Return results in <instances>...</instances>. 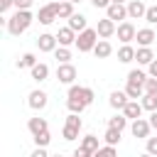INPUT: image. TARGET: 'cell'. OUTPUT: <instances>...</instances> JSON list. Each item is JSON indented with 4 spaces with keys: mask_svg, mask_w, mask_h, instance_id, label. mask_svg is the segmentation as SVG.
<instances>
[{
    "mask_svg": "<svg viewBox=\"0 0 157 157\" xmlns=\"http://www.w3.org/2000/svg\"><path fill=\"white\" fill-rule=\"evenodd\" d=\"M71 2H74V5H78V2H83V0H71Z\"/></svg>",
    "mask_w": 157,
    "mask_h": 157,
    "instance_id": "obj_45",
    "label": "cell"
},
{
    "mask_svg": "<svg viewBox=\"0 0 157 157\" xmlns=\"http://www.w3.org/2000/svg\"><path fill=\"white\" fill-rule=\"evenodd\" d=\"M150 125H152V130H157V110H150Z\"/></svg>",
    "mask_w": 157,
    "mask_h": 157,
    "instance_id": "obj_44",
    "label": "cell"
},
{
    "mask_svg": "<svg viewBox=\"0 0 157 157\" xmlns=\"http://www.w3.org/2000/svg\"><path fill=\"white\" fill-rule=\"evenodd\" d=\"M37 20H39V25H52L54 20H59V15H56V0L49 2V5H42L39 12H37Z\"/></svg>",
    "mask_w": 157,
    "mask_h": 157,
    "instance_id": "obj_10",
    "label": "cell"
},
{
    "mask_svg": "<svg viewBox=\"0 0 157 157\" xmlns=\"http://www.w3.org/2000/svg\"><path fill=\"white\" fill-rule=\"evenodd\" d=\"M135 39H137V47H152V42L157 39V34H155L152 27H142V29H137Z\"/></svg>",
    "mask_w": 157,
    "mask_h": 157,
    "instance_id": "obj_15",
    "label": "cell"
},
{
    "mask_svg": "<svg viewBox=\"0 0 157 157\" xmlns=\"http://www.w3.org/2000/svg\"><path fill=\"white\" fill-rule=\"evenodd\" d=\"M142 108L145 110H157V93H142Z\"/></svg>",
    "mask_w": 157,
    "mask_h": 157,
    "instance_id": "obj_31",
    "label": "cell"
},
{
    "mask_svg": "<svg viewBox=\"0 0 157 157\" xmlns=\"http://www.w3.org/2000/svg\"><path fill=\"white\" fill-rule=\"evenodd\" d=\"M128 101H130V96L125 93V88H123V91H113V93H110V98H108L110 108H115V110H123Z\"/></svg>",
    "mask_w": 157,
    "mask_h": 157,
    "instance_id": "obj_16",
    "label": "cell"
},
{
    "mask_svg": "<svg viewBox=\"0 0 157 157\" xmlns=\"http://www.w3.org/2000/svg\"><path fill=\"white\" fill-rule=\"evenodd\" d=\"M150 74H145L142 69H132L130 74H128V81H135V83H142L145 86V78H147Z\"/></svg>",
    "mask_w": 157,
    "mask_h": 157,
    "instance_id": "obj_33",
    "label": "cell"
},
{
    "mask_svg": "<svg viewBox=\"0 0 157 157\" xmlns=\"http://www.w3.org/2000/svg\"><path fill=\"white\" fill-rule=\"evenodd\" d=\"M120 135H123V130H118V128H105V135H103V140L105 142H110V145H118L120 142Z\"/></svg>",
    "mask_w": 157,
    "mask_h": 157,
    "instance_id": "obj_29",
    "label": "cell"
},
{
    "mask_svg": "<svg viewBox=\"0 0 157 157\" xmlns=\"http://www.w3.org/2000/svg\"><path fill=\"white\" fill-rule=\"evenodd\" d=\"M96 42H98V29H93V27H86V29L78 32V37H76L78 52H93Z\"/></svg>",
    "mask_w": 157,
    "mask_h": 157,
    "instance_id": "obj_2",
    "label": "cell"
},
{
    "mask_svg": "<svg viewBox=\"0 0 157 157\" xmlns=\"http://www.w3.org/2000/svg\"><path fill=\"white\" fill-rule=\"evenodd\" d=\"M145 22H147V25H157V5H150V7H147Z\"/></svg>",
    "mask_w": 157,
    "mask_h": 157,
    "instance_id": "obj_36",
    "label": "cell"
},
{
    "mask_svg": "<svg viewBox=\"0 0 157 157\" xmlns=\"http://www.w3.org/2000/svg\"><path fill=\"white\" fill-rule=\"evenodd\" d=\"M47 103H49V96H47L42 88L29 91V96H27V105H29L32 110H44V108H47Z\"/></svg>",
    "mask_w": 157,
    "mask_h": 157,
    "instance_id": "obj_7",
    "label": "cell"
},
{
    "mask_svg": "<svg viewBox=\"0 0 157 157\" xmlns=\"http://www.w3.org/2000/svg\"><path fill=\"white\" fill-rule=\"evenodd\" d=\"M78 132H81V128H74V125H69V123H64V130H61V137H64L66 142H71V140H76V137H78Z\"/></svg>",
    "mask_w": 157,
    "mask_h": 157,
    "instance_id": "obj_30",
    "label": "cell"
},
{
    "mask_svg": "<svg viewBox=\"0 0 157 157\" xmlns=\"http://www.w3.org/2000/svg\"><path fill=\"white\" fill-rule=\"evenodd\" d=\"M54 56H56V61H59V64H64V61H71V49L59 44V47L54 49Z\"/></svg>",
    "mask_w": 157,
    "mask_h": 157,
    "instance_id": "obj_32",
    "label": "cell"
},
{
    "mask_svg": "<svg viewBox=\"0 0 157 157\" xmlns=\"http://www.w3.org/2000/svg\"><path fill=\"white\" fill-rule=\"evenodd\" d=\"M66 108H69V113H83L88 105L81 98H66Z\"/></svg>",
    "mask_w": 157,
    "mask_h": 157,
    "instance_id": "obj_27",
    "label": "cell"
},
{
    "mask_svg": "<svg viewBox=\"0 0 157 157\" xmlns=\"http://www.w3.org/2000/svg\"><path fill=\"white\" fill-rule=\"evenodd\" d=\"M76 37H78V32H74L69 25H66V27H61V29L56 32V39H59V44H61V47H71V44H76Z\"/></svg>",
    "mask_w": 157,
    "mask_h": 157,
    "instance_id": "obj_14",
    "label": "cell"
},
{
    "mask_svg": "<svg viewBox=\"0 0 157 157\" xmlns=\"http://www.w3.org/2000/svg\"><path fill=\"white\" fill-rule=\"evenodd\" d=\"M10 7H15V0H0V12H7Z\"/></svg>",
    "mask_w": 157,
    "mask_h": 157,
    "instance_id": "obj_40",
    "label": "cell"
},
{
    "mask_svg": "<svg viewBox=\"0 0 157 157\" xmlns=\"http://www.w3.org/2000/svg\"><path fill=\"white\" fill-rule=\"evenodd\" d=\"M93 54H96V59H108L113 54V44L108 39H98L96 47H93Z\"/></svg>",
    "mask_w": 157,
    "mask_h": 157,
    "instance_id": "obj_17",
    "label": "cell"
},
{
    "mask_svg": "<svg viewBox=\"0 0 157 157\" xmlns=\"http://www.w3.org/2000/svg\"><path fill=\"white\" fill-rule=\"evenodd\" d=\"M69 27H71L74 32H83V29L88 27V22H86V17H83L81 12H74V15L69 17Z\"/></svg>",
    "mask_w": 157,
    "mask_h": 157,
    "instance_id": "obj_24",
    "label": "cell"
},
{
    "mask_svg": "<svg viewBox=\"0 0 157 157\" xmlns=\"http://www.w3.org/2000/svg\"><path fill=\"white\" fill-rule=\"evenodd\" d=\"M135 47L132 44H123L120 49H118V61L120 64H130V61H135Z\"/></svg>",
    "mask_w": 157,
    "mask_h": 157,
    "instance_id": "obj_23",
    "label": "cell"
},
{
    "mask_svg": "<svg viewBox=\"0 0 157 157\" xmlns=\"http://www.w3.org/2000/svg\"><path fill=\"white\" fill-rule=\"evenodd\" d=\"M152 59H155V52H152V47H137V52H135V61H137L140 66H147Z\"/></svg>",
    "mask_w": 157,
    "mask_h": 157,
    "instance_id": "obj_19",
    "label": "cell"
},
{
    "mask_svg": "<svg viewBox=\"0 0 157 157\" xmlns=\"http://www.w3.org/2000/svg\"><path fill=\"white\" fill-rule=\"evenodd\" d=\"M128 120H130V118H128L125 113H120V115L108 118V125H110V128H118V130H125V128H128Z\"/></svg>",
    "mask_w": 157,
    "mask_h": 157,
    "instance_id": "obj_28",
    "label": "cell"
},
{
    "mask_svg": "<svg viewBox=\"0 0 157 157\" xmlns=\"http://www.w3.org/2000/svg\"><path fill=\"white\" fill-rule=\"evenodd\" d=\"M98 137L96 135H83V140H81V145L74 150V157H93L96 152H98Z\"/></svg>",
    "mask_w": 157,
    "mask_h": 157,
    "instance_id": "obj_3",
    "label": "cell"
},
{
    "mask_svg": "<svg viewBox=\"0 0 157 157\" xmlns=\"http://www.w3.org/2000/svg\"><path fill=\"white\" fill-rule=\"evenodd\" d=\"M37 47H39V52H54L56 47H59V39H56V34H49V32H44V34H39L37 37Z\"/></svg>",
    "mask_w": 157,
    "mask_h": 157,
    "instance_id": "obj_12",
    "label": "cell"
},
{
    "mask_svg": "<svg viewBox=\"0 0 157 157\" xmlns=\"http://www.w3.org/2000/svg\"><path fill=\"white\" fill-rule=\"evenodd\" d=\"M113 2H128V0H113Z\"/></svg>",
    "mask_w": 157,
    "mask_h": 157,
    "instance_id": "obj_46",
    "label": "cell"
},
{
    "mask_svg": "<svg viewBox=\"0 0 157 157\" xmlns=\"http://www.w3.org/2000/svg\"><path fill=\"white\" fill-rule=\"evenodd\" d=\"M49 142H52L49 130H44V132H39V135H34V145H39V147H47Z\"/></svg>",
    "mask_w": 157,
    "mask_h": 157,
    "instance_id": "obj_34",
    "label": "cell"
},
{
    "mask_svg": "<svg viewBox=\"0 0 157 157\" xmlns=\"http://www.w3.org/2000/svg\"><path fill=\"white\" fill-rule=\"evenodd\" d=\"M76 76H78V71H76V66H74L71 61H64V64L56 66V78H59V83L71 86V83L76 81Z\"/></svg>",
    "mask_w": 157,
    "mask_h": 157,
    "instance_id": "obj_4",
    "label": "cell"
},
{
    "mask_svg": "<svg viewBox=\"0 0 157 157\" xmlns=\"http://www.w3.org/2000/svg\"><path fill=\"white\" fill-rule=\"evenodd\" d=\"M150 130H152V125H150V120H145L142 115L140 118H135V120H130V132H132V137H150Z\"/></svg>",
    "mask_w": 157,
    "mask_h": 157,
    "instance_id": "obj_8",
    "label": "cell"
},
{
    "mask_svg": "<svg viewBox=\"0 0 157 157\" xmlns=\"http://www.w3.org/2000/svg\"><path fill=\"white\" fill-rule=\"evenodd\" d=\"M34 0H15V10H29Z\"/></svg>",
    "mask_w": 157,
    "mask_h": 157,
    "instance_id": "obj_39",
    "label": "cell"
},
{
    "mask_svg": "<svg viewBox=\"0 0 157 157\" xmlns=\"http://www.w3.org/2000/svg\"><path fill=\"white\" fill-rule=\"evenodd\" d=\"M32 22H34V15H32L29 10H15V15H10V17L5 20V27H7V32H10L12 37H20L22 32L29 29Z\"/></svg>",
    "mask_w": 157,
    "mask_h": 157,
    "instance_id": "obj_1",
    "label": "cell"
},
{
    "mask_svg": "<svg viewBox=\"0 0 157 157\" xmlns=\"http://www.w3.org/2000/svg\"><path fill=\"white\" fill-rule=\"evenodd\" d=\"M37 64V56L32 54V52H27V54H22L20 59H17V69H32Z\"/></svg>",
    "mask_w": 157,
    "mask_h": 157,
    "instance_id": "obj_26",
    "label": "cell"
},
{
    "mask_svg": "<svg viewBox=\"0 0 157 157\" xmlns=\"http://www.w3.org/2000/svg\"><path fill=\"white\" fill-rule=\"evenodd\" d=\"M27 130H29V132H32V137H34V135H39V132L49 130V125H47V120H44V118H39V115H37V118H29V120H27Z\"/></svg>",
    "mask_w": 157,
    "mask_h": 157,
    "instance_id": "obj_22",
    "label": "cell"
},
{
    "mask_svg": "<svg viewBox=\"0 0 157 157\" xmlns=\"http://www.w3.org/2000/svg\"><path fill=\"white\" fill-rule=\"evenodd\" d=\"M125 93H128L130 98H135V101H137V98H142L145 86H142V83H135V81H128V83H125Z\"/></svg>",
    "mask_w": 157,
    "mask_h": 157,
    "instance_id": "obj_25",
    "label": "cell"
},
{
    "mask_svg": "<svg viewBox=\"0 0 157 157\" xmlns=\"http://www.w3.org/2000/svg\"><path fill=\"white\" fill-rule=\"evenodd\" d=\"M66 98H81L86 105H91L93 98H96V93H93V88H88V86H76V83H71Z\"/></svg>",
    "mask_w": 157,
    "mask_h": 157,
    "instance_id": "obj_5",
    "label": "cell"
},
{
    "mask_svg": "<svg viewBox=\"0 0 157 157\" xmlns=\"http://www.w3.org/2000/svg\"><path fill=\"white\" fill-rule=\"evenodd\" d=\"M147 74H150V76H157V56L147 64Z\"/></svg>",
    "mask_w": 157,
    "mask_h": 157,
    "instance_id": "obj_41",
    "label": "cell"
},
{
    "mask_svg": "<svg viewBox=\"0 0 157 157\" xmlns=\"http://www.w3.org/2000/svg\"><path fill=\"white\" fill-rule=\"evenodd\" d=\"M74 12L76 10H74V2L71 0H56V15H59V20H69Z\"/></svg>",
    "mask_w": 157,
    "mask_h": 157,
    "instance_id": "obj_18",
    "label": "cell"
},
{
    "mask_svg": "<svg viewBox=\"0 0 157 157\" xmlns=\"http://www.w3.org/2000/svg\"><path fill=\"white\" fill-rule=\"evenodd\" d=\"M145 150H147V155H157V137H147Z\"/></svg>",
    "mask_w": 157,
    "mask_h": 157,
    "instance_id": "obj_38",
    "label": "cell"
},
{
    "mask_svg": "<svg viewBox=\"0 0 157 157\" xmlns=\"http://www.w3.org/2000/svg\"><path fill=\"white\" fill-rule=\"evenodd\" d=\"M115 34H118V39H120L123 44H130V42L135 39L137 29H135V25H132L130 20H123V22H118V29H115Z\"/></svg>",
    "mask_w": 157,
    "mask_h": 157,
    "instance_id": "obj_6",
    "label": "cell"
},
{
    "mask_svg": "<svg viewBox=\"0 0 157 157\" xmlns=\"http://www.w3.org/2000/svg\"><path fill=\"white\" fill-rule=\"evenodd\" d=\"M147 5L142 0H128V17L130 20H145Z\"/></svg>",
    "mask_w": 157,
    "mask_h": 157,
    "instance_id": "obj_13",
    "label": "cell"
},
{
    "mask_svg": "<svg viewBox=\"0 0 157 157\" xmlns=\"http://www.w3.org/2000/svg\"><path fill=\"white\" fill-rule=\"evenodd\" d=\"M91 2H93V7H96V10H98V7H101V10H105L113 0H91Z\"/></svg>",
    "mask_w": 157,
    "mask_h": 157,
    "instance_id": "obj_42",
    "label": "cell"
},
{
    "mask_svg": "<svg viewBox=\"0 0 157 157\" xmlns=\"http://www.w3.org/2000/svg\"><path fill=\"white\" fill-rule=\"evenodd\" d=\"M105 17L115 20V22L130 20V17H128V5H125V2H110V5L105 7Z\"/></svg>",
    "mask_w": 157,
    "mask_h": 157,
    "instance_id": "obj_9",
    "label": "cell"
},
{
    "mask_svg": "<svg viewBox=\"0 0 157 157\" xmlns=\"http://www.w3.org/2000/svg\"><path fill=\"white\" fill-rule=\"evenodd\" d=\"M142 110H145V108H142V103H137L135 98H130V101L125 103V108H123V113H125V115H128L130 120L140 118V115H142Z\"/></svg>",
    "mask_w": 157,
    "mask_h": 157,
    "instance_id": "obj_21",
    "label": "cell"
},
{
    "mask_svg": "<svg viewBox=\"0 0 157 157\" xmlns=\"http://www.w3.org/2000/svg\"><path fill=\"white\" fill-rule=\"evenodd\" d=\"M29 74H32V78H34L37 83H42V81H47V78H49V66H47V64H42V61H37V64L29 69Z\"/></svg>",
    "mask_w": 157,
    "mask_h": 157,
    "instance_id": "obj_20",
    "label": "cell"
},
{
    "mask_svg": "<svg viewBox=\"0 0 157 157\" xmlns=\"http://www.w3.org/2000/svg\"><path fill=\"white\" fill-rule=\"evenodd\" d=\"M96 29H98V37H101V39H110V37L115 34L118 25H115V20H110V17H103V20H98Z\"/></svg>",
    "mask_w": 157,
    "mask_h": 157,
    "instance_id": "obj_11",
    "label": "cell"
},
{
    "mask_svg": "<svg viewBox=\"0 0 157 157\" xmlns=\"http://www.w3.org/2000/svg\"><path fill=\"white\" fill-rule=\"evenodd\" d=\"M115 152H118V150H115V145H110V142H105L103 147H98V152H96V155H98V157H113Z\"/></svg>",
    "mask_w": 157,
    "mask_h": 157,
    "instance_id": "obj_35",
    "label": "cell"
},
{
    "mask_svg": "<svg viewBox=\"0 0 157 157\" xmlns=\"http://www.w3.org/2000/svg\"><path fill=\"white\" fill-rule=\"evenodd\" d=\"M145 93H157V76L145 78Z\"/></svg>",
    "mask_w": 157,
    "mask_h": 157,
    "instance_id": "obj_37",
    "label": "cell"
},
{
    "mask_svg": "<svg viewBox=\"0 0 157 157\" xmlns=\"http://www.w3.org/2000/svg\"><path fill=\"white\" fill-rule=\"evenodd\" d=\"M47 155H49V152H47V147H39V145H37V150L32 152V157H47Z\"/></svg>",
    "mask_w": 157,
    "mask_h": 157,
    "instance_id": "obj_43",
    "label": "cell"
}]
</instances>
